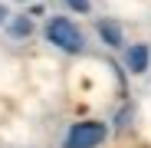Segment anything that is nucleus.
Wrapping results in <instances>:
<instances>
[{"mask_svg":"<svg viewBox=\"0 0 151 148\" xmlns=\"http://www.w3.org/2000/svg\"><path fill=\"white\" fill-rule=\"evenodd\" d=\"M46 36H49V43H56L59 49H66V53H79V49H82V33H79V27H76L72 20H66V17L49 20Z\"/></svg>","mask_w":151,"mask_h":148,"instance_id":"nucleus-2","label":"nucleus"},{"mask_svg":"<svg viewBox=\"0 0 151 148\" xmlns=\"http://www.w3.org/2000/svg\"><path fill=\"white\" fill-rule=\"evenodd\" d=\"M66 4H69L76 13H86V10H89V0H66Z\"/></svg>","mask_w":151,"mask_h":148,"instance_id":"nucleus-6","label":"nucleus"},{"mask_svg":"<svg viewBox=\"0 0 151 148\" xmlns=\"http://www.w3.org/2000/svg\"><path fill=\"white\" fill-rule=\"evenodd\" d=\"M148 59H151L148 43H135V46L125 49V63H128L132 72H145V69H148Z\"/></svg>","mask_w":151,"mask_h":148,"instance_id":"nucleus-3","label":"nucleus"},{"mask_svg":"<svg viewBox=\"0 0 151 148\" xmlns=\"http://www.w3.org/2000/svg\"><path fill=\"white\" fill-rule=\"evenodd\" d=\"M4 17H7V10H4V7H0V20H4Z\"/></svg>","mask_w":151,"mask_h":148,"instance_id":"nucleus-7","label":"nucleus"},{"mask_svg":"<svg viewBox=\"0 0 151 148\" xmlns=\"http://www.w3.org/2000/svg\"><path fill=\"white\" fill-rule=\"evenodd\" d=\"M10 33H13V36H27V33H30V20H27V17H20V20H13V27H10Z\"/></svg>","mask_w":151,"mask_h":148,"instance_id":"nucleus-5","label":"nucleus"},{"mask_svg":"<svg viewBox=\"0 0 151 148\" xmlns=\"http://www.w3.org/2000/svg\"><path fill=\"white\" fill-rule=\"evenodd\" d=\"M105 135H109V129L102 125V122H76V125L69 129V135H66V142H63V148H99L105 142Z\"/></svg>","mask_w":151,"mask_h":148,"instance_id":"nucleus-1","label":"nucleus"},{"mask_svg":"<svg viewBox=\"0 0 151 148\" xmlns=\"http://www.w3.org/2000/svg\"><path fill=\"white\" fill-rule=\"evenodd\" d=\"M99 33H102V40H105L109 46H122V27H118V23L102 20V23H99Z\"/></svg>","mask_w":151,"mask_h":148,"instance_id":"nucleus-4","label":"nucleus"}]
</instances>
